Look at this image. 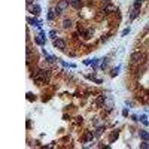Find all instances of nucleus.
<instances>
[{"instance_id":"obj_1","label":"nucleus","mask_w":149,"mask_h":149,"mask_svg":"<svg viewBox=\"0 0 149 149\" xmlns=\"http://www.w3.org/2000/svg\"><path fill=\"white\" fill-rule=\"evenodd\" d=\"M148 60V55L143 52V51H134V52H131V55H130V63L131 64H143V63Z\"/></svg>"},{"instance_id":"obj_2","label":"nucleus","mask_w":149,"mask_h":149,"mask_svg":"<svg viewBox=\"0 0 149 149\" xmlns=\"http://www.w3.org/2000/svg\"><path fill=\"white\" fill-rule=\"evenodd\" d=\"M52 43H54V48H57V49H60V51H66L67 43L63 37H55L54 40H52Z\"/></svg>"},{"instance_id":"obj_3","label":"nucleus","mask_w":149,"mask_h":149,"mask_svg":"<svg viewBox=\"0 0 149 149\" xmlns=\"http://www.w3.org/2000/svg\"><path fill=\"white\" fill-rule=\"evenodd\" d=\"M104 103H106V95H104V94H99L94 100H92V104H94V106H95L97 109L103 108Z\"/></svg>"},{"instance_id":"obj_4","label":"nucleus","mask_w":149,"mask_h":149,"mask_svg":"<svg viewBox=\"0 0 149 149\" xmlns=\"http://www.w3.org/2000/svg\"><path fill=\"white\" fill-rule=\"evenodd\" d=\"M95 134L92 131H90V130H87V131H83V134L81 136V143H88V142H92L94 140Z\"/></svg>"},{"instance_id":"obj_5","label":"nucleus","mask_w":149,"mask_h":149,"mask_svg":"<svg viewBox=\"0 0 149 149\" xmlns=\"http://www.w3.org/2000/svg\"><path fill=\"white\" fill-rule=\"evenodd\" d=\"M72 27H73V20L72 18H67V17H64L61 20V29L63 30H70Z\"/></svg>"},{"instance_id":"obj_6","label":"nucleus","mask_w":149,"mask_h":149,"mask_svg":"<svg viewBox=\"0 0 149 149\" xmlns=\"http://www.w3.org/2000/svg\"><path fill=\"white\" fill-rule=\"evenodd\" d=\"M83 6H85V2H83V0H74V2L70 3V8L73 9V11H81Z\"/></svg>"},{"instance_id":"obj_7","label":"nucleus","mask_w":149,"mask_h":149,"mask_svg":"<svg viewBox=\"0 0 149 149\" xmlns=\"http://www.w3.org/2000/svg\"><path fill=\"white\" fill-rule=\"evenodd\" d=\"M55 6H57L60 11H63V12H64V11H66L69 6H70V3H69V0H58Z\"/></svg>"},{"instance_id":"obj_8","label":"nucleus","mask_w":149,"mask_h":149,"mask_svg":"<svg viewBox=\"0 0 149 149\" xmlns=\"http://www.w3.org/2000/svg\"><path fill=\"white\" fill-rule=\"evenodd\" d=\"M118 136H119V131L118 130H113V131H110V134H109V143H113V142L118 139Z\"/></svg>"},{"instance_id":"obj_9","label":"nucleus","mask_w":149,"mask_h":149,"mask_svg":"<svg viewBox=\"0 0 149 149\" xmlns=\"http://www.w3.org/2000/svg\"><path fill=\"white\" fill-rule=\"evenodd\" d=\"M30 11H31V13H33L34 17H37V15L40 13V6L34 3V4H31V6H30Z\"/></svg>"},{"instance_id":"obj_10","label":"nucleus","mask_w":149,"mask_h":149,"mask_svg":"<svg viewBox=\"0 0 149 149\" xmlns=\"http://www.w3.org/2000/svg\"><path fill=\"white\" fill-rule=\"evenodd\" d=\"M55 18H58L57 12H55V9L54 8H49V11H48V20H49V21H54Z\"/></svg>"},{"instance_id":"obj_11","label":"nucleus","mask_w":149,"mask_h":149,"mask_svg":"<svg viewBox=\"0 0 149 149\" xmlns=\"http://www.w3.org/2000/svg\"><path fill=\"white\" fill-rule=\"evenodd\" d=\"M45 39H43V37L40 36V34H37V36H34V43H36V45H39V46H43L45 45Z\"/></svg>"},{"instance_id":"obj_12","label":"nucleus","mask_w":149,"mask_h":149,"mask_svg":"<svg viewBox=\"0 0 149 149\" xmlns=\"http://www.w3.org/2000/svg\"><path fill=\"white\" fill-rule=\"evenodd\" d=\"M103 131H104V125H100V127H97V128H95V131H94L95 137H100L101 134H103Z\"/></svg>"},{"instance_id":"obj_13","label":"nucleus","mask_w":149,"mask_h":149,"mask_svg":"<svg viewBox=\"0 0 149 149\" xmlns=\"http://www.w3.org/2000/svg\"><path fill=\"white\" fill-rule=\"evenodd\" d=\"M27 21H29V24H33V25H39L40 27V21L39 20H36V18H27Z\"/></svg>"},{"instance_id":"obj_14","label":"nucleus","mask_w":149,"mask_h":149,"mask_svg":"<svg viewBox=\"0 0 149 149\" xmlns=\"http://www.w3.org/2000/svg\"><path fill=\"white\" fill-rule=\"evenodd\" d=\"M140 139L142 140H149V133L148 131H140Z\"/></svg>"},{"instance_id":"obj_15","label":"nucleus","mask_w":149,"mask_h":149,"mask_svg":"<svg viewBox=\"0 0 149 149\" xmlns=\"http://www.w3.org/2000/svg\"><path fill=\"white\" fill-rule=\"evenodd\" d=\"M142 2H143V0H136V2H134V4H133V9L139 11V9H140V6H142Z\"/></svg>"},{"instance_id":"obj_16","label":"nucleus","mask_w":149,"mask_h":149,"mask_svg":"<svg viewBox=\"0 0 149 149\" xmlns=\"http://www.w3.org/2000/svg\"><path fill=\"white\" fill-rule=\"evenodd\" d=\"M139 15V11H136V9H131V13H130V21H133L134 18Z\"/></svg>"},{"instance_id":"obj_17","label":"nucleus","mask_w":149,"mask_h":149,"mask_svg":"<svg viewBox=\"0 0 149 149\" xmlns=\"http://www.w3.org/2000/svg\"><path fill=\"white\" fill-rule=\"evenodd\" d=\"M73 122H74V124H82V122H83V118H82V116H76Z\"/></svg>"},{"instance_id":"obj_18","label":"nucleus","mask_w":149,"mask_h":149,"mask_svg":"<svg viewBox=\"0 0 149 149\" xmlns=\"http://www.w3.org/2000/svg\"><path fill=\"white\" fill-rule=\"evenodd\" d=\"M140 148H142V149H149V143H148V140H143V143H140Z\"/></svg>"},{"instance_id":"obj_19","label":"nucleus","mask_w":149,"mask_h":149,"mask_svg":"<svg viewBox=\"0 0 149 149\" xmlns=\"http://www.w3.org/2000/svg\"><path fill=\"white\" fill-rule=\"evenodd\" d=\"M45 60H46V63H49V64H51V63H54V60H55V58L52 57V55H46V58H45Z\"/></svg>"},{"instance_id":"obj_20","label":"nucleus","mask_w":149,"mask_h":149,"mask_svg":"<svg viewBox=\"0 0 149 149\" xmlns=\"http://www.w3.org/2000/svg\"><path fill=\"white\" fill-rule=\"evenodd\" d=\"M118 73H119V67H115V69L112 70V76H116Z\"/></svg>"},{"instance_id":"obj_21","label":"nucleus","mask_w":149,"mask_h":149,"mask_svg":"<svg viewBox=\"0 0 149 149\" xmlns=\"http://www.w3.org/2000/svg\"><path fill=\"white\" fill-rule=\"evenodd\" d=\"M49 34H51V37H52V39H55V37H57V36H55V34H57V31H55V30H51Z\"/></svg>"},{"instance_id":"obj_22","label":"nucleus","mask_w":149,"mask_h":149,"mask_svg":"<svg viewBox=\"0 0 149 149\" xmlns=\"http://www.w3.org/2000/svg\"><path fill=\"white\" fill-rule=\"evenodd\" d=\"M122 116H128V109H124L122 110Z\"/></svg>"},{"instance_id":"obj_23","label":"nucleus","mask_w":149,"mask_h":149,"mask_svg":"<svg viewBox=\"0 0 149 149\" xmlns=\"http://www.w3.org/2000/svg\"><path fill=\"white\" fill-rule=\"evenodd\" d=\"M128 33H130V29H125L124 31H122V36H127Z\"/></svg>"},{"instance_id":"obj_24","label":"nucleus","mask_w":149,"mask_h":149,"mask_svg":"<svg viewBox=\"0 0 149 149\" xmlns=\"http://www.w3.org/2000/svg\"><path fill=\"white\" fill-rule=\"evenodd\" d=\"M25 125H27V128H31V121H27V124H25Z\"/></svg>"},{"instance_id":"obj_25","label":"nucleus","mask_w":149,"mask_h":149,"mask_svg":"<svg viewBox=\"0 0 149 149\" xmlns=\"http://www.w3.org/2000/svg\"><path fill=\"white\" fill-rule=\"evenodd\" d=\"M31 3H33V0H27V4L29 6H31Z\"/></svg>"}]
</instances>
